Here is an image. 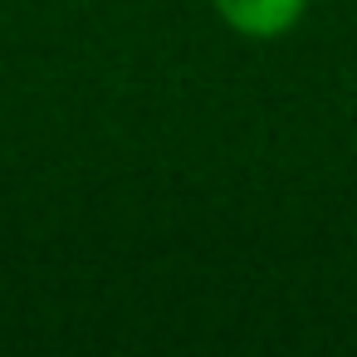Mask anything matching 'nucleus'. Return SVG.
<instances>
[{"mask_svg": "<svg viewBox=\"0 0 357 357\" xmlns=\"http://www.w3.org/2000/svg\"><path fill=\"white\" fill-rule=\"evenodd\" d=\"M215 10L230 30L250 40H274L303 15V0H215Z\"/></svg>", "mask_w": 357, "mask_h": 357, "instance_id": "obj_1", "label": "nucleus"}]
</instances>
